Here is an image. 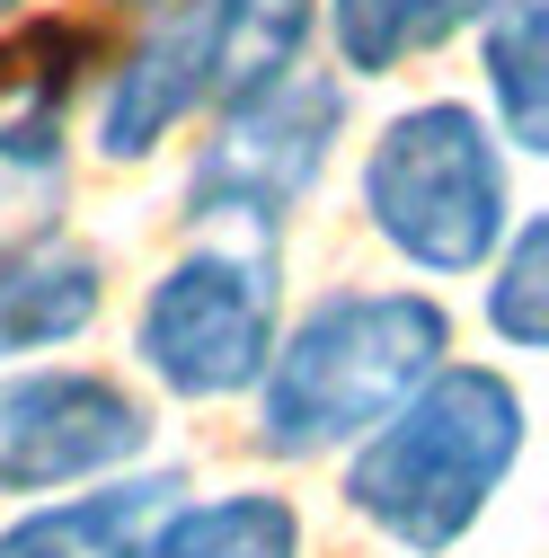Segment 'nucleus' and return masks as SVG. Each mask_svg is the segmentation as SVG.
Instances as JSON below:
<instances>
[{"label": "nucleus", "mask_w": 549, "mask_h": 558, "mask_svg": "<svg viewBox=\"0 0 549 558\" xmlns=\"http://www.w3.org/2000/svg\"><path fill=\"white\" fill-rule=\"evenodd\" d=\"M523 390L497 364H435L364 444H346V514L407 558H443L478 532L523 461Z\"/></svg>", "instance_id": "nucleus-1"}, {"label": "nucleus", "mask_w": 549, "mask_h": 558, "mask_svg": "<svg viewBox=\"0 0 549 558\" xmlns=\"http://www.w3.org/2000/svg\"><path fill=\"white\" fill-rule=\"evenodd\" d=\"M452 355V311L407 284H346L319 293L257 373L248 444L266 461H328L364 444L381 416Z\"/></svg>", "instance_id": "nucleus-2"}, {"label": "nucleus", "mask_w": 549, "mask_h": 558, "mask_svg": "<svg viewBox=\"0 0 549 558\" xmlns=\"http://www.w3.org/2000/svg\"><path fill=\"white\" fill-rule=\"evenodd\" d=\"M355 204L364 231L417 275H478L514 231V178L505 143L469 98H417L373 124V143L355 160Z\"/></svg>", "instance_id": "nucleus-3"}, {"label": "nucleus", "mask_w": 549, "mask_h": 558, "mask_svg": "<svg viewBox=\"0 0 549 558\" xmlns=\"http://www.w3.org/2000/svg\"><path fill=\"white\" fill-rule=\"evenodd\" d=\"M284 337V248L274 231H195L133 311V364L186 408L248 399Z\"/></svg>", "instance_id": "nucleus-4"}, {"label": "nucleus", "mask_w": 549, "mask_h": 558, "mask_svg": "<svg viewBox=\"0 0 549 558\" xmlns=\"http://www.w3.org/2000/svg\"><path fill=\"white\" fill-rule=\"evenodd\" d=\"M337 133H346V81L337 72H293L222 89L204 107V143L186 160V222L195 231H284L302 204L319 195Z\"/></svg>", "instance_id": "nucleus-5"}, {"label": "nucleus", "mask_w": 549, "mask_h": 558, "mask_svg": "<svg viewBox=\"0 0 549 558\" xmlns=\"http://www.w3.org/2000/svg\"><path fill=\"white\" fill-rule=\"evenodd\" d=\"M160 435L151 399L89 373V364H36L0 373V497H53V487H98L115 470H143Z\"/></svg>", "instance_id": "nucleus-6"}, {"label": "nucleus", "mask_w": 549, "mask_h": 558, "mask_svg": "<svg viewBox=\"0 0 549 558\" xmlns=\"http://www.w3.org/2000/svg\"><path fill=\"white\" fill-rule=\"evenodd\" d=\"M213 36H204L195 0H151L115 53H98L89 72V151L107 169L160 160L178 133L213 107Z\"/></svg>", "instance_id": "nucleus-7"}, {"label": "nucleus", "mask_w": 549, "mask_h": 558, "mask_svg": "<svg viewBox=\"0 0 549 558\" xmlns=\"http://www.w3.org/2000/svg\"><path fill=\"white\" fill-rule=\"evenodd\" d=\"M107 311V266L62 222L10 231L0 240V355H53L81 345Z\"/></svg>", "instance_id": "nucleus-8"}, {"label": "nucleus", "mask_w": 549, "mask_h": 558, "mask_svg": "<svg viewBox=\"0 0 549 558\" xmlns=\"http://www.w3.org/2000/svg\"><path fill=\"white\" fill-rule=\"evenodd\" d=\"M124 558H302V514L274 487H222V497H178L133 532Z\"/></svg>", "instance_id": "nucleus-9"}, {"label": "nucleus", "mask_w": 549, "mask_h": 558, "mask_svg": "<svg viewBox=\"0 0 549 558\" xmlns=\"http://www.w3.org/2000/svg\"><path fill=\"white\" fill-rule=\"evenodd\" d=\"M469 36H478V89H488L497 143L540 160L549 151V0H488Z\"/></svg>", "instance_id": "nucleus-10"}, {"label": "nucleus", "mask_w": 549, "mask_h": 558, "mask_svg": "<svg viewBox=\"0 0 549 558\" xmlns=\"http://www.w3.org/2000/svg\"><path fill=\"white\" fill-rule=\"evenodd\" d=\"M169 497H178L169 470H115V478L89 487V497L27 506L19 523H0V558H124L133 532H143Z\"/></svg>", "instance_id": "nucleus-11"}, {"label": "nucleus", "mask_w": 549, "mask_h": 558, "mask_svg": "<svg viewBox=\"0 0 549 558\" xmlns=\"http://www.w3.org/2000/svg\"><path fill=\"white\" fill-rule=\"evenodd\" d=\"M488 0H319V36L346 81H390L407 62L452 45Z\"/></svg>", "instance_id": "nucleus-12"}, {"label": "nucleus", "mask_w": 549, "mask_h": 558, "mask_svg": "<svg viewBox=\"0 0 549 558\" xmlns=\"http://www.w3.org/2000/svg\"><path fill=\"white\" fill-rule=\"evenodd\" d=\"M213 36V89H248L293 72L319 36V0H195Z\"/></svg>", "instance_id": "nucleus-13"}, {"label": "nucleus", "mask_w": 549, "mask_h": 558, "mask_svg": "<svg viewBox=\"0 0 549 558\" xmlns=\"http://www.w3.org/2000/svg\"><path fill=\"white\" fill-rule=\"evenodd\" d=\"M478 275H488V293H478L488 337L514 345V355H540V345H549V222L514 214V231L497 240V257Z\"/></svg>", "instance_id": "nucleus-14"}, {"label": "nucleus", "mask_w": 549, "mask_h": 558, "mask_svg": "<svg viewBox=\"0 0 549 558\" xmlns=\"http://www.w3.org/2000/svg\"><path fill=\"white\" fill-rule=\"evenodd\" d=\"M124 10H151V0H124Z\"/></svg>", "instance_id": "nucleus-15"}]
</instances>
